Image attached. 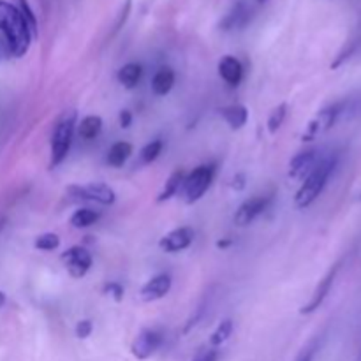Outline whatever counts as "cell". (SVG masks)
Segmentation results:
<instances>
[{
    "mask_svg": "<svg viewBox=\"0 0 361 361\" xmlns=\"http://www.w3.org/2000/svg\"><path fill=\"white\" fill-rule=\"evenodd\" d=\"M0 32L6 39L11 55L18 56V59L28 51L32 39H34L18 6H13L6 0H0Z\"/></svg>",
    "mask_w": 361,
    "mask_h": 361,
    "instance_id": "cell-1",
    "label": "cell"
},
{
    "mask_svg": "<svg viewBox=\"0 0 361 361\" xmlns=\"http://www.w3.org/2000/svg\"><path fill=\"white\" fill-rule=\"evenodd\" d=\"M335 166H337V157H326L316 164V168L310 171L302 182V187L298 189L295 196V204L298 208H307L321 196L323 189L326 187L328 180H330L331 173H334Z\"/></svg>",
    "mask_w": 361,
    "mask_h": 361,
    "instance_id": "cell-2",
    "label": "cell"
},
{
    "mask_svg": "<svg viewBox=\"0 0 361 361\" xmlns=\"http://www.w3.org/2000/svg\"><path fill=\"white\" fill-rule=\"evenodd\" d=\"M76 111H69L59 120L55 127V133L51 137V159H49V168H56L67 157L73 145L74 130H76Z\"/></svg>",
    "mask_w": 361,
    "mask_h": 361,
    "instance_id": "cell-3",
    "label": "cell"
},
{
    "mask_svg": "<svg viewBox=\"0 0 361 361\" xmlns=\"http://www.w3.org/2000/svg\"><path fill=\"white\" fill-rule=\"evenodd\" d=\"M214 175H215V166L201 164V166H197V168L194 169L189 176H185L183 187H185L187 203L192 204L204 196V192L210 189Z\"/></svg>",
    "mask_w": 361,
    "mask_h": 361,
    "instance_id": "cell-4",
    "label": "cell"
},
{
    "mask_svg": "<svg viewBox=\"0 0 361 361\" xmlns=\"http://www.w3.org/2000/svg\"><path fill=\"white\" fill-rule=\"evenodd\" d=\"M67 192L71 196L78 197V200H87V201H95L99 204H104V207H109V204L115 203L116 194L115 190L111 189L106 183H88V185H71L67 189Z\"/></svg>",
    "mask_w": 361,
    "mask_h": 361,
    "instance_id": "cell-5",
    "label": "cell"
},
{
    "mask_svg": "<svg viewBox=\"0 0 361 361\" xmlns=\"http://www.w3.org/2000/svg\"><path fill=\"white\" fill-rule=\"evenodd\" d=\"M60 259L63 261V264H66V270L69 271V275L73 279H83L85 275L90 271L92 263H94V259H92V254L88 252L87 249H83V247H78V245L67 249L66 252L60 256Z\"/></svg>",
    "mask_w": 361,
    "mask_h": 361,
    "instance_id": "cell-6",
    "label": "cell"
},
{
    "mask_svg": "<svg viewBox=\"0 0 361 361\" xmlns=\"http://www.w3.org/2000/svg\"><path fill=\"white\" fill-rule=\"evenodd\" d=\"M341 109H342V104H334L321 109V111L314 116L312 122L307 126L305 134H303V140L305 141L316 140V137L323 136L324 133H328V130L334 127V123L337 122L338 115H341Z\"/></svg>",
    "mask_w": 361,
    "mask_h": 361,
    "instance_id": "cell-7",
    "label": "cell"
},
{
    "mask_svg": "<svg viewBox=\"0 0 361 361\" xmlns=\"http://www.w3.org/2000/svg\"><path fill=\"white\" fill-rule=\"evenodd\" d=\"M268 203H270V196H254L243 201L235 214V224L240 226V228H245V226L252 224L267 210Z\"/></svg>",
    "mask_w": 361,
    "mask_h": 361,
    "instance_id": "cell-8",
    "label": "cell"
},
{
    "mask_svg": "<svg viewBox=\"0 0 361 361\" xmlns=\"http://www.w3.org/2000/svg\"><path fill=\"white\" fill-rule=\"evenodd\" d=\"M162 344V335L155 330H143L136 338H134L133 345H130V353L136 360L145 361L155 355Z\"/></svg>",
    "mask_w": 361,
    "mask_h": 361,
    "instance_id": "cell-9",
    "label": "cell"
},
{
    "mask_svg": "<svg viewBox=\"0 0 361 361\" xmlns=\"http://www.w3.org/2000/svg\"><path fill=\"white\" fill-rule=\"evenodd\" d=\"M194 236H196L194 229L183 226V228H176L173 229V231H169L168 235L162 236L161 242H159V247H161L164 252L169 254L182 252V250L189 249V247L192 245Z\"/></svg>",
    "mask_w": 361,
    "mask_h": 361,
    "instance_id": "cell-10",
    "label": "cell"
},
{
    "mask_svg": "<svg viewBox=\"0 0 361 361\" xmlns=\"http://www.w3.org/2000/svg\"><path fill=\"white\" fill-rule=\"evenodd\" d=\"M337 271H338V264L331 267V270L328 271V274L324 275L323 279H321L319 284H317V288H316V291H314L312 298L309 300V303H305V305L302 307V310H300V312H302V314H312V312H316V310L319 309L321 305H323V302L326 300V296L330 295L331 286H334L335 277H337Z\"/></svg>",
    "mask_w": 361,
    "mask_h": 361,
    "instance_id": "cell-11",
    "label": "cell"
},
{
    "mask_svg": "<svg viewBox=\"0 0 361 361\" xmlns=\"http://www.w3.org/2000/svg\"><path fill=\"white\" fill-rule=\"evenodd\" d=\"M171 277L168 274H161L155 275L154 279L147 282V284L141 288L140 296L143 302L150 303V302H157V300H162L169 291H171Z\"/></svg>",
    "mask_w": 361,
    "mask_h": 361,
    "instance_id": "cell-12",
    "label": "cell"
},
{
    "mask_svg": "<svg viewBox=\"0 0 361 361\" xmlns=\"http://www.w3.org/2000/svg\"><path fill=\"white\" fill-rule=\"evenodd\" d=\"M317 164V154L316 150H307L293 157L291 164H289V176L295 180H305L310 175Z\"/></svg>",
    "mask_w": 361,
    "mask_h": 361,
    "instance_id": "cell-13",
    "label": "cell"
},
{
    "mask_svg": "<svg viewBox=\"0 0 361 361\" xmlns=\"http://www.w3.org/2000/svg\"><path fill=\"white\" fill-rule=\"evenodd\" d=\"M219 74L229 87H238L243 80V67L236 56L226 55L219 62Z\"/></svg>",
    "mask_w": 361,
    "mask_h": 361,
    "instance_id": "cell-14",
    "label": "cell"
},
{
    "mask_svg": "<svg viewBox=\"0 0 361 361\" xmlns=\"http://www.w3.org/2000/svg\"><path fill=\"white\" fill-rule=\"evenodd\" d=\"M175 71L171 67H161L152 80V90L155 95H168L175 87Z\"/></svg>",
    "mask_w": 361,
    "mask_h": 361,
    "instance_id": "cell-15",
    "label": "cell"
},
{
    "mask_svg": "<svg viewBox=\"0 0 361 361\" xmlns=\"http://www.w3.org/2000/svg\"><path fill=\"white\" fill-rule=\"evenodd\" d=\"M222 118L228 122V126L231 129H242L243 126L249 120V109L245 108L243 104H233V106H226V108L221 109Z\"/></svg>",
    "mask_w": 361,
    "mask_h": 361,
    "instance_id": "cell-16",
    "label": "cell"
},
{
    "mask_svg": "<svg viewBox=\"0 0 361 361\" xmlns=\"http://www.w3.org/2000/svg\"><path fill=\"white\" fill-rule=\"evenodd\" d=\"M141 76H143V67H141L140 63H134V62L126 63V66L118 71V74H116L120 85H122L123 88H127V90L136 88L137 83L141 81Z\"/></svg>",
    "mask_w": 361,
    "mask_h": 361,
    "instance_id": "cell-17",
    "label": "cell"
},
{
    "mask_svg": "<svg viewBox=\"0 0 361 361\" xmlns=\"http://www.w3.org/2000/svg\"><path fill=\"white\" fill-rule=\"evenodd\" d=\"M130 155H133V145L127 143V141H118V143H115L108 150L106 162H108L111 168H122V166L129 161Z\"/></svg>",
    "mask_w": 361,
    "mask_h": 361,
    "instance_id": "cell-18",
    "label": "cell"
},
{
    "mask_svg": "<svg viewBox=\"0 0 361 361\" xmlns=\"http://www.w3.org/2000/svg\"><path fill=\"white\" fill-rule=\"evenodd\" d=\"M183 182H185V173H183V169H175V171L169 175V178L166 180L161 194L157 196L159 203H164V201H169L173 196H176V192H178L180 187L183 185Z\"/></svg>",
    "mask_w": 361,
    "mask_h": 361,
    "instance_id": "cell-19",
    "label": "cell"
},
{
    "mask_svg": "<svg viewBox=\"0 0 361 361\" xmlns=\"http://www.w3.org/2000/svg\"><path fill=\"white\" fill-rule=\"evenodd\" d=\"M102 130V118L99 115H88L78 123V134L83 140H95Z\"/></svg>",
    "mask_w": 361,
    "mask_h": 361,
    "instance_id": "cell-20",
    "label": "cell"
},
{
    "mask_svg": "<svg viewBox=\"0 0 361 361\" xmlns=\"http://www.w3.org/2000/svg\"><path fill=\"white\" fill-rule=\"evenodd\" d=\"M247 21H249V9L245 7V4H236L231 13L222 21V28L224 30H231V28L242 27Z\"/></svg>",
    "mask_w": 361,
    "mask_h": 361,
    "instance_id": "cell-21",
    "label": "cell"
},
{
    "mask_svg": "<svg viewBox=\"0 0 361 361\" xmlns=\"http://www.w3.org/2000/svg\"><path fill=\"white\" fill-rule=\"evenodd\" d=\"M99 212L92 210V208H80V210H76L73 214V217H71V226L76 229H85V228H90V226H94L95 222L99 221Z\"/></svg>",
    "mask_w": 361,
    "mask_h": 361,
    "instance_id": "cell-22",
    "label": "cell"
},
{
    "mask_svg": "<svg viewBox=\"0 0 361 361\" xmlns=\"http://www.w3.org/2000/svg\"><path fill=\"white\" fill-rule=\"evenodd\" d=\"M162 150H164V141L162 140H154L150 141V143H147L143 147V150H141V162L143 164H152L154 161H157L159 155L162 154Z\"/></svg>",
    "mask_w": 361,
    "mask_h": 361,
    "instance_id": "cell-23",
    "label": "cell"
},
{
    "mask_svg": "<svg viewBox=\"0 0 361 361\" xmlns=\"http://www.w3.org/2000/svg\"><path fill=\"white\" fill-rule=\"evenodd\" d=\"M286 116H288V104L282 102V104H279L277 108L270 113V118H268V133L277 134L279 129L282 127V123H284Z\"/></svg>",
    "mask_w": 361,
    "mask_h": 361,
    "instance_id": "cell-24",
    "label": "cell"
},
{
    "mask_svg": "<svg viewBox=\"0 0 361 361\" xmlns=\"http://www.w3.org/2000/svg\"><path fill=\"white\" fill-rule=\"evenodd\" d=\"M34 247L39 250H44V252H51L60 247V236L56 233H42L35 238Z\"/></svg>",
    "mask_w": 361,
    "mask_h": 361,
    "instance_id": "cell-25",
    "label": "cell"
},
{
    "mask_svg": "<svg viewBox=\"0 0 361 361\" xmlns=\"http://www.w3.org/2000/svg\"><path fill=\"white\" fill-rule=\"evenodd\" d=\"M231 334H233V321L231 319H224L221 324H219L217 330L212 334L210 344L214 345V348H217V345H222L226 341H228L229 337H231Z\"/></svg>",
    "mask_w": 361,
    "mask_h": 361,
    "instance_id": "cell-26",
    "label": "cell"
},
{
    "mask_svg": "<svg viewBox=\"0 0 361 361\" xmlns=\"http://www.w3.org/2000/svg\"><path fill=\"white\" fill-rule=\"evenodd\" d=\"M18 9L21 11V14H23V18H25V21H27V25H28V28H30V32H32V35H34V37H37V20H35V14H34V11H32V7H30V4L27 2V0H18Z\"/></svg>",
    "mask_w": 361,
    "mask_h": 361,
    "instance_id": "cell-27",
    "label": "cell"
},
{
    "mask_svg": "<svg viewBox=\"0 0 361 361\" xmlns=\"http://www.w3.org/2000/svg\"><path fill=\"white\" fill-rule=\"evenodd\" d=\"M104 293L108 296H111L115 302H122L123 300V295H126V291H123L122 284H118V282H109V284L104 286Z\"/></svg>",
    "mask_w": 361,
    "mask_h": 361,
    "instance_id": "cell-28",
    "label": "cell"
},
{
    "mask_svg": "<svg viewBox=\"0 0 361 361\" xmlns=\"http://www.w3.org/2000/svg\"><path fill=\"white\" fill-rule=\"evenodd\" d=\"M92 331H94V324H92L90 319H81L80 323L76 324V337L81 338V341L90 337Z\"/></svg>",
    "mask_w": 361,
    "mask_h": 361,
    "instance_id": "cell-29",
    "label": "cell"
},
{
    "mask_svg": "<svg viewBox=\"0 0 361 361\" xmlns=\"http://www.w3.org/2000/svg\"><path fill=\"white\" fill-rule=\"evenodd\" d=\"M129 11H130V0H126V7H122V11H120V16H118V20H116L115 28H113V34H116V32L123 27L127 16H129Z\"/></svg>",
    "mask_w": 361,
    "mask_h": 361,
    "instance_id": "cell-30",
    "label": "cell"
},
{
    "mask_svg": "<svg viewBox=\"0 0 361 361\" xmlns=\"http://www.w3.org/2000/svg\"><path fill=\"white\" fill-rule=\"evenodd\" d=\"M118 120H120V127H122V129H129L130 123H133V113H130L129 109H122V111H120Z\"/></svg>",
    "mask_w": 361,
    "mask_h": 361,
    "instance_id": "cell-31",
    "label": "cell"
},
{
    "mask_svg": "<svg viewBox=\"0 0 361 361\" xmlns=\"http://www.w3.org/2000/svg\"><path fill=\"white\" fill-rule=\"evenodd\" d=\"M217 356H219L217 351H215V349H210V351H207V353H203V355L197 356L194 361H217Z\"/></svg>",
    "mask_w": 361,
    "mask_h": 361,
    "instance_id": "cell-32",
    "label": "cell"
},
{
    "mask_svg": "<svg viewBox=\"0 0 361 361\" xmlns=\"http://www.w3.org/2000/svg\"><path fill=\"white\" fill-rule=\"evenodd\" d=\"M256 2H257V4H267L268 0H256Z\"/></svg>",
    "mask_w": 361,
    "mask_h": 361,
    "instance_id": "cell-33",
    "label": "cell"
},
{
    "mask_svg": "<svg viewBox=\"0 0 361 361\" xmlns=\"http://www.w3.org/2000/svg\"><path fill=\"white\" fill-rule=\"evenodd\" d=\"M356 361H361V355H360V356H358V360H356Z\"/></svg>",
    "mask_w": 361,
    "mask_h": 361,
    "instance_id": "cell-34",
    "label": "cell"
}]
</instances>
